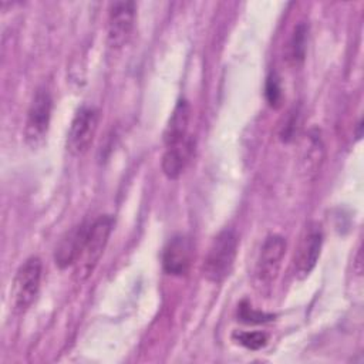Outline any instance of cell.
<instances>
[{
    "mask_svg": "<svg viewBox=\"0 0 364 364\" xmlns=\"http://www.w3.org/2000/svg\"><path fill=\"white\" fill-rule=\"evenodd\" d=\"M237 245V235L232 229L222 230L212 240L202 266V273L206 280L219 283L229 276L236 259Z\"/></svg>",
    "mask_w": 364,
    "mask_h": 364,
    "instance_id": "obj_1",
    "label": "cell"
},
{
    "mask_svg": "<svg viewBox=\"0 0 364 364\" xmlns=\"http://www.w3.org/2000/svg\"><path fill=\"white\" fill-rule=\"evenodd\" d=\"M112 226L114 219L108 215L100 216L90 223L81 255L75 262V277L80 282L85 280L100 262L112 232Z\"/></svg>",
    "mask_w": 364,
    "mask_h": 364,
    "instance_id": "obj_2",
    "label": "cell"
},
{
    "mask_svg": "<svg viewBox=\"0 0 364 364\" xmlns=\"http://www.w3.org/2000/svg\"><path fill=\"white\" fill-rule=\"evenodd\" d=\"M286 253V240L280 235H270L262 243L259 250L253 282L255 287L262 294H269L279 274L282 260Z\"/></svg>",
    "mask_w": 364,
    "mask_h": 364,
    "instance_id": "obj_3",
    "label": "cell"
},
{
    "mask_svg": "<svg viewBox=\"0 0 364 364\" xmlns=\"http://www.w3.org/2000/svg\"><path fill=\"white\" fill-rule=\"evenodd\" d=\"M41 260L37 256L28 257L16 272L11 284V301L17 313H24L36 300L41 283Z\"/></svg>",
    "mask_w": 364,
    "mask_h": 364,
    "instance_id": "obj_4",
    "label": "cell"
},
{
    "mask_svg": "<svg viewBox=\"0 0 364 364\" xmlns=\"http://www.w3.org/2000/svg\"><path fill=\"white\" fill-rule=\"evenodd\" d=\"M53 109V100L50 92L46 88H38L33 95L31 104L27 111V119L24 127V138L28 146L33 149L40 148L50 128Z\"/></svg>",
    "mask_w": 364,
    "mask_h": 364,
    "instance_id": "obj_5",
    "label": "cell"
},
{
    "mask_svg": "<svg viewBox=\"0 0 364 364\" xmlns=\"http://www.w3.org/2000/svg\"><path fill=\"white\" fill-rule=\"evenodd\" d=\"M98 127V111L92 107L78 109L67 134V149L71 155H84L91 146Z\"/></svg>",
    "mask_w": 364,
    "mask_h": 364,
    "instance_id": "obj_6",
    "label": "cell"
},
{
    "mask_svg": "<svg viewBox=\"0 0 364 364\" xmlns=\"http://www.w3.org/2000/svg\"><path fill=\"white\" fill-rule=\"evenodd\" d=\"M135 24V3L115 1L109 6L107 41L111 48H121L131 37Z\"/></svg>",
    "mask_w": 364,
    "mask_h": 364,
    "instance_id": "obj_7",
    "label": "cell"
},
{
    "mask_svg": "<svg viewBox=\"0 0 364 364\" xmlns=\"http://www.w3.org/2000/svg\"><path fill=\"white\" fill-rule=\"evenodd\" d=\"M323 246V233L320 226H310L301 236L294 255V276L297 279L307 277L317 264Z\"/></svg>",
    "mask_w": 364,
    "mask_h": 364,
    "instance_id": "obj_8",
    "label": "cell"
},
{
    "mask_svg": "<svg viewBox=\"0 0 364 364\" xmlns=\"http://www.w3.org/2000/svg\"><path fill=\"white\" fill-rule=\"evenodd\" d=\"M193 256V247L186 236H173L162 253V266L168 274L182 276L188 272Z\"/></svg>",
    "mask_w": 364,
    "mask_h": 364,
    "instance_id": "obj_9",
    "label": "cell"
},
{
    "mask_svg": "<svg viewBox=\"0 0 364 364\" xmlns=\"http://www.w3.org/2000/svg\"><path fill=\"white\" fill-rule=\"evenodd\" d=\"M88 228L90 223H80L61 237L54 252V260L60 269H65L71 264H75L77 259L81 255L88 233Z\"/></svg>",
    "mask_w": 364,
    "mask_h": 364,
    "instance_id": "obj_10",
    "label": "cell"
},
{
    "mask_svg": "<svg viewBox=\"0 0 364 364\" xmlns=\"http://www.w3.org/2000/svg\"><path fill=\"white\" fill-rule=\"evenodd\" d=\"M192 154H193V139L191 136H188L186 139H183L176 145L166 146V151L161 162L162 172L169 179H176L183 172Z\"/></svg>",
    "mask_w": 364,
    "mask_h": 364,
    "instance_id": "obj_11",
    "label": "cell"
},
{
    "mask_svg": "<svg viewBox=\"0 0 364 364\" xmlns=\"http://www.w3.org/2000/svg\"><path fill=\"white\" fill-rule=\"evenodd\" d=\"M189 104L186 100H179L168 119L165 132H164V141L166 146L176 145L186 139L188 135V124H189Z\"/></svg>",
    "mask_w": 364,
    "mask_h": 364,
    "instance_id": "obj_12",
    "label": "cell"
},
{
    "mask_svg": "<svg viewBox=\"0 0 364 364\" xmlns=\"http://www.w3.org/2000/svg\"><path fill=\"white\" fill-rule=\"evenodd\" d=\"M301 171L307 176H314L323 162V144L317 132H310L301 146Z\"/></svg>",
    "mask_w": 364,
    "mask_h": 364,
    "instance_id": "obj_13",
    "label": "cell"
},
{
    "mask_svg": "<svg viewBox=\"0 0 364 364\" xmlns=\"http://www.w3.org/2000/svg\"><path fill=\"white\" fill-rule=\"evenodd\" d=\"M307 48V26L300 23L294 27L287 44V60L293 65H300L304 61Z\"/></svg>",
    "mask_w": 364,
    "mask_h": 364,
    "instance_id": "obj_14",
    "label": "cell"
},
{
    "mask_svg": "<svg viewBox=\"0 0 364 364\" xmlns=\"http://www.w3.org/2000/svg\"><path fill=\"white\" fill-rule=\"evenodd\" d=\"M233 340L249 350H259L267 344V336L262 331H236Z\"/></svg>",
    "mask_w": 364,
    "mask_h": 364,
    "instance_id": "obj_15",
    "label": "cell"
},
{
    "mask_svg": "<svg viewBox=\"0 0 364 364\" xmlns=\"http://www.w3.org/2000/svg\"><path fill=\"white\" fill-rule=\"evenodd\" d=\"M237 316L239 320L247 323V324H260V323H266L270 321L273 318L272 314H266L262 311H257L255 309H252L249 304L242 303L237 309Z\"/></svg>",
    "mask_w": 364,
    "mask_h": 364,
    "instance_id": "obj_16",
    "label": "cell"
},
{
    "mask_svg": "<svg viewBox=\"0 0 364 364\" xmlns=\"http://www.w3.org/2000/svg\"><path fill=\"white\" fill-rule=\"evenodd\" d=\"M280 98H282V90H280L279 80L274 74H272L266 82V100L272 107H277L280 104Z\"/></svg>",
    "mask_w": 364,
    "mask_h": 364,
    "instance_id": "obj_17",
    "label": "cell"
},
{
    "mask_svg": "<svg viewBox=\"0 0 364 364\" xmlns=\"http://www.w3.org/2000/svg\"><path fill=\"white\" fill-rule=\"evenodd\" d=\"M361 127H363V124H361V121H360V122H358V129H361ZM360 136H361V132L358 131V134H357V138H360Z\"/></svg>",
    "mask_w": 364,
    "mask_h": 364,
    "instance_id": "obj_18",
    "label": "cell"
}]
</instances>
